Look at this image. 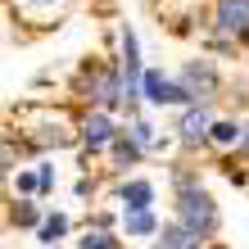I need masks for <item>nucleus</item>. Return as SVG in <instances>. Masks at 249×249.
Returning a JSON list of instances; mask_svg holds the SVG:
<instances>
[{
	"instance_id": "11",
	"label": "nucleus",
	"mask_w": 249,
	"mask_h": 249,
	"mask_svg": "<svg viewBox=\"0 0 249 249\" xmlns=\"http://www.w3.org/2000/svg\"><path fill=\"white\" fill-rule=\"evenodd\" d=\"M68 231V217L64 213H54V217H46V222H41V245H54Z\"/></svg>"
},
{
	"instance_id": "14",
	"label": "nucleus",
	"mask_w": 249,
	"mask_h": 249,
	"mask_svg": "<svg viewBox=\"0 0 249 249\" xmlns=\"http://www.w3.org/2000/svg\"><path fill=\"white\" fill-rule=\"evenodd\" d=\"M14 222H18V227H32V222H36V209H32V204H23V209H14Z\"/></svg>"
},
{
	"instance_id": "8",
	"label": "nucleus",
	"mask_w": 249,
	"mask_h": 249,
	"mask_svg": "<svg viewBox=\"0 0 249 249\" xmlns=\"http://www.w3.org/2000/svg\"><path fill=\"white\" fill-rule=\"evenodd\" d=\"M123 227H127V236H154V231H159V222H154L150 209H127L123 213Z\"/></svg>"
},
{
	"instance_id": "3",
	"label": "nucleus",
	"mask_w": 249,
	"mask_h": 249,
	"mask_svg": "<svg viewBox=\"0 0 249 249\" xmlns=\"http://www.w3.org/2000/svg\"><path fill=\"white\" fill-rule=\"evenodd\" d=\"M118 72H123V100L136 105V95L145 91V72H141V50H136V32L131 27H123V64H118Z\"/></svg>"
},
{
	"instance_id": "5",
	"label": "nucleus",
	"mask_w": 249,
	"mask_h": 249,
	"mask_svg": "<svg viewBox=\"0 0 249 249\" xmlns=\"http://www.w3.org/2000/svg\"><path fill=\"white\" fill-rule=\"evenodd\" d=\"M177 82H181V91H186L190 100H199V95L209 100V95L217 91V72H213L209 64H186V72H181Z\"/></svg>"
},
{
	"instance_id": "6",
	"label": "nucleus",
	"mask_w": 249,
	"mask_h": 249,
	"mask_svg": "<svg viewBox=\"0 0 249 249\" xmlns=\"http://www.w3.org/2000/svg\"><path fill=\"white\" fill-rule=\"evenodd\" d=\"M145 100L150 105H186V91H181V82H168L163 72H145Z\"/></svg>"
},
{
	"instance_id": "1",
	"label": "nucleus",
	"mask_w": 249,
	"mask_h": 249,
	"mask_svg": "<svg viewBox=\"0 0 249 249\" xmlns=\"http://www.w3.org/2000/svg\"><path fill=\"white\" fill-rule=\"evenodd\" d=\"M177 217H181V227H190L199 240L217 231V209H213V199L204 195V190L190 186V177H181V204H177Z\"/></svg>"
},
{
	"instance_id": "13",
	"label": "nucleus",
	"mask_w": 249,
	"mask_h": 249,
	"mask_svg": "<svg viewBox=\"0 0 249 249\" xmlns=\"http://www.w3.org/2000/svg\"><path fill=\"white\" fill-rule=\"evenodd\" d=\"M131 136H136L141 145H154V127H150V123H141V118H136V123H131Z\"/></svg>"
},
{
	"instance_id": "15",
	"label": "nucleus",
	"mask_w": 249,
	"mask_h": 249,
	"mask_svg": "<svg viewBox=\"0 0 249 249\" xmlns=\"http://www.w3.org/2000/svg\"><path fill=\"white\" fill-rule=\"evenodd\" d=\"M32 5H54V0H32Z\"/></svg>"
},
{
	"instance_id": "10",
	"label": "nucleus",
	"mask_w": 249,
	"mask_h": 249,
	"mask_svg": "<svg viewBox=\"0 0 249 249\" xmlns=\"http://www.w3.org/2000/svg\"><path fill=\"white\" fill-rule=\"evenodd\" d=\"M213 141L217 145H245V127H236V123H213Z\"/></svg>"
},
{
	"instance_id": "7",
	"label": "nucleus",
	"mask_w": 249,
	"mask_h": 249,
	"mask_svg": "<svg viewBox=\"0 0 249 249\" xmlns=\"http://www.w3.org/2000/svg\"><path fill=\"white\" fill-rule=\"evenodd\" d=\"M177 131H181V145H204V141H213V118L204 109H190Z\"/></svg>"
},
{
	"instance_id": "9",
	"label": "nucleus",
	"mask_w": 249,
	"mask_h": 249,
	"mask_svg": "<svg viewBox=\"0 0 249 249\" xmlns=\"http://www.w3.org/2000/svg\"><path fill=\"white\" fill-rule=\"evenodd\" d=\"M150 199H154L150 181H127L123 186V204H127V209H150Z\"/></svg>"
},
{
	"instance_id": "12",
	"label": "nucleus",
	"mask_w": 249,
	"mask_h": 249,
	"mask_svg": "<svg viewBox=\"0 0 249 249\" xmlns=\"http://www.w3.org/2000/svg\"><path fill=\"white\" fill-rule=\"evenodd\" d=\"M82 249H118L105 231H86V240H82Z\"/></svg>"
},
{
	"instance_id": "4",
	"label": "nucleus",
	"mask_w": 249,
	"mask_h": 249,
	"mask_svg": "<svg viewBox=\"0 0 249 249\" xmlns=\"http://www.w3.org/2000/svg\"><path fill=\"white\" fill-rule=\"evenodd\" d=\"M118 141V131H113V123H109V113L105 109H95V113H86L82 118V145L86 150H109V145Z\"/></svg>"
},
{
	"instance_id": "2",
	"label": "nucleus",
	"mask_w": 249,
	"mask_h": 249,
	"mask_svg": "<svg viewBox=\"0 0 249 249\" xmlns=\"http://www.w3.org/2000/svg\"><path fill=\"white\" fill-rule=\"evenodd\" d=\"M213 27L227 41H249V0H217Z\"/></svg>"
}]
</instances>
